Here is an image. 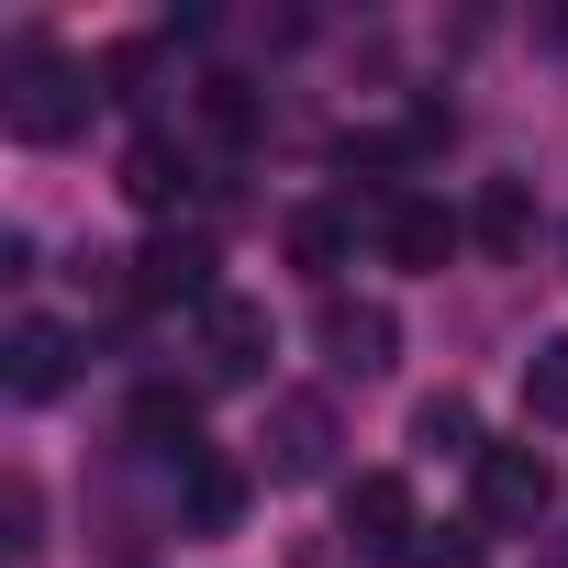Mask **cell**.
<instances>
[{"mask_svg":"<svg viewBox=\"0 0 568 568\" xmlns=\"http://www.w3.org/2000/svg\"><path fill=\"white\" fill-rule=\"evenodd\" d=\"M134 302H145V313H168V302L212 313V302H223V291H212V245H201V234H156V245L134 256Z\"/></svg>","mask_w":568,"mask_h":568,"instance_id":"obj_5","label":"cell"},{"mask_svg":"<svg viewBox=\"0 0 568 568\" xmlns=\"http://www.w3.org/2000/svg\"><path fill=\"white\" fill-rule=\"evenodd\" d=\"M313 335H324V368H335V379H379V368H390V346H402L390 302H346V291H324Z\"/></svg>","mask_w":568,"mask_h":568,"instance_id":"obj_3","label":"cell"},{"mask_svg":"<svg viewBox=\"0 0 568 568\" xmlns=\"http://www.w3.org/2000/svg\"><path fill=\"white\" fill-rule=\"evenodd\" d=\"M413 435H424L435 457H479V424H468V402H457V390H435V402L413 413Z\"/></svg>","mask_w":568,"mask_h":568,"instance_id":"obj_17","label":"cell"},{"mask_svg":"<svg viewBox=\"0 0 568 568\" xmlns=\"http://www.w3.org/2000/svg\"><path fill=\"white\" fill-rule=\"evenodd\" d=\"M179 190H190V156H179L168 134H134V156H123V201H134V212H168Z\"/></svg>","mask_w":568,"mask_h":568,"instance_id":"obj_11","label":"cell"},{"mask_svg":"<svg viewBox=\"0 0 568 568\" xmlns=\"http://www.w3.org/2000/svg\"><path fill=\"white\" fill-rule=\"evenodd\" d=\"M468 501H479V524L535 535V524H546V501H557V468H546L535 446H479V457H468Z\"/></svg>","mask_w":568,"mask_h":568,"instance_id":"obj_2","label":"cell"},{"mask_svg":"<svg viewBox=\"0 0 568 568\" xmlns=\"http://www.w3.org/2000/svg\"><path fill=\"white\" fill-rule=\"evenodd\" d=\"M413 568H479L468 546H413Z\"/></svg>","mask_w":568,"mask_h":568,"instance_id":"obj_18","label":"cell"},{"mask_svg":"<svg viewBox=\"0 0 568 568\" xmlns=\"http://www.w3.org/2000/svg\"><path fill=\"white\" fill-rule=\"evenodd\" d=\"M267 468H278V479H324V468H335V413H324L313 390L267 402Z\"/></svg>","mask_w":568,"mask_h":568,"instance_id":"obj_6","label":"cell"},{"mask_svg":"<svg viewBox=\"0 0 568 568\" xmlns=\"http://www.w3.org/2000/svg\"><path fill=\"white\" fill-rule=\"evenodd\" d=\"M179 513H190V535H234V513H245V468H223V457H190V490H179Z\"/></svg>","mask_w":568,"mask_h":568,"instance_id":"obj_13","label":"cell"},{"mask_svg":"<svg viewBox=\"0 0 568 568\" xmlns=\"http://www.w3.org/2000/svg\"><path fill=\"white\" fill-rule=\"evenodd\" d=\"M524 413H535V424H568V335L535 346V368H524Z\"/></svg>","mask_w":568,"mask_h":568,"instance_id":"obj_15","label":"cell"},{"mask_svg":"<svg viewBox=\"0 0 568 568\" xmlns=\"http://www.w3.org/2000/svg\"><path fill=\"white\" fill-rule=\"evenodd\" d=\"M79 112H90V79L57 68L45 34H12V134H23V145H68Z\"/></svg>","mask_w":568,"mask_h":568,"instance_id":"obj_1","label":"cell"},{"mask_svg":"<svg viewBox=\"0 0 568 568\" xmlns=\"http://www.w3.org/2000/svg\"><path fill=\"white\" fill-rule=\"evenodd\" d=\"M201 134H212V145H245V134H256V90H245V79H201Z\"/></svg>","mask_w":568,"mask_h":568,"instance_id":"obj_14","label":"cell"},{"mask_svg":"<svg viewBox=\"0 0 568 568\" xmlns=\"http://www.w3.org/2000/svg\"><path fill=\"white\" fill-rule=\"evenodd\" d=\"M468 234H479L490 256H524V245H535V190H524V179H490V190L468 201Z\"/></svg>","mask_w":568,"mask_h":568,"instance_id":"obj_10","label":"cell"},{"mask_svg":"<svg viewBox=\"0 0 568 568\" xmlns=\"http://www.w3.org/2000/svg\"><path fill=\"white\" fill-rule=\"evenodd\" d=\"M0 357H12V368H0V379H12V402H45V390H68V368H79V335H68V324H45V313H23Z\"/></svg>","mask_w":568,"mask_h":568,"instance_id":"obj_9","label":"cell"},{"mask_svg":"<svg viewBox=\"0 0 568 568\" xmlns=\"http://www.w3.org/2000/svg\"><path fill=\"white\" fill-rule=\"evenodd\" d=\"M346 546H357V557H379V568H413V490H402L390 468L346 479Z\"/></svg>","mask_w":568,"mask_h":568,"instance_id":"obj_4","label":"cell"},{"mask_svg":"<svg viewBox=\"0 0 568 568\" xmlns=\"http://www.w3.org/2000/svg\"><path fill=\"white\" fill-rule=\"evenodd\" d=\"M134 435H145L156 457H190V446H201V402L168 390V379H145V390H134Z\"/></svg>","mask_w":568,"mask_h":568,"instance_id":"obj_12","label":"cell"},{"mask_svg":"<svg viewBox=\"0 0 568 568\" xmlns=\"http://www.w3.org/2000/svg\"><path fill=\"white\" fill-rule=\"evenodd\" d=\"M201 368L212 379H267V302H212L201 313Z\"/></svg>","mask_w":568,"mask_h":568,"instance_id":"obj_8","label":"cell"},{"mask_svg":"<svg viewBox=\"0 0 568 568\" xmlns=\"http://www.w3.org/2000/svg\"><path fill=\"white\" fill-rule=\"evenodd\" d=\"M457 234H468V223H457L446 201H413V190H390V201H379V245H390V267H446V256H457Z\"/></svg>","mask_w":568,"mask_h":568,"instance_id":"obj_7","label":"cell"},{"mask_svg":"<svg viewBox=\"0 0 568 568\" xmlns=\"http://www.w3.org/2000/svg\"><path fill=\"white\" fill-rule=\"evenodd\" d=\"M291 267L335 278V267H346V212H302V223H291Z\"/></svg>","mask_w":568,"mask_h":568,"instance_id":"obj_16","label":"cell"}]
</instances>
